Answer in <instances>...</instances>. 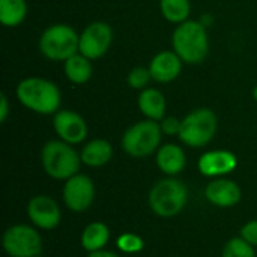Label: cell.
Instances as JSON below:
<instances>
[{
	"instance_id": "obj_26",
	"label": "cell",
	"mask_w": 257,
	"mask_h": 257,
	"mask_svg": "<svg viewBox=\"0 0 257 257\" xmlns=\"http://www.w3.org/2000/svg\"><path fill=\"white\" fill-rule=\"evenodd\" d=\"M181 123H182V120H179V119H176V117H173V116H166V117L161 120L160 126H161V131H163L164 134L175 136V134H179V131H181Z\"/></svg>"
},
{
	"instance_id": "obj_7",
	"label": "cell",
	"mask_w": 257,
	"mask_h": 257,
	"mask_svg": "<svg viewBox=\"0 0 257 257\" xmlns=\"http://www.w3.org/2000/svg\"><path fill=\"white\" fill-rule=\"evenodd\" d=\"M161 126L155 120H142L130 126L122 137L123 151L134 157L143 158L154 154L161 142Z\"/></svg>"
},
{
	"instance_id": "obj_27",
	"label": "cell",
	"mask_w": 257,
	"mask_h": 257,
	"mask_svg": "<svg viewBox=\"0 0 257 257\" xmlns=\"http://www.w3.org/2000/svg\"><path fill=\"white\" fill-rule=\"evenodd\" d=\"M241 238L245 239L250 245L257 247V220L248 221V223L241 229Z\"/></svg>"
},
{
	"instance_id": "obj_13",
	"label": "cell",
	"mask_w": 257,
	"mask_h": 257,
	"mask_svg": "<svg viewBox=\"0 0 257 257\" xmlns=\"http://www.w3.org/2000/svg\"><path fill=\"white\" fill-rule=\"evenodd\" d=\"M199 172L205 176H221L232 173L238 166V158L229 151H209L199 158Z\"/></svg>"
},
{
	"instance_id": "obj_14",
	"label": "cell",
	"mask_w": 257,
	"mask_h": 257,
	"mask_svg": "<svg viewBox=\"0 0 257 257\" xmlns=\"http://www.w3.org/2000/svg\"><path fill=\"white\" fill-rule=\"evenodd\" d=\"M205 196L215 206L230 208L241 202L242 193H241L239 185L235 181L220 178V179H215L211 184H208V187L205 190Z\"/></svg>"
},
{
	"instance_id": "obj_20",
	"label": "cell",
	"mask_w": 257,
	"mask_h": 257,
	"mask_svg": "<svg viewBox=\"0 0 257 257\" xmlns=\"http://www.w3.org/2000/svg\"><path fill=\"white\" fill-rule=\"evenodd\" d=\"M93 72L90 59L77 53L65 60V75L74 84H84L90 80Z\"/></svg>"
},
{
	"instance_id": "obj_3",
	"label": "cell",
	"mask_w": 257,
	"mask_h": 257,
	"mask_svg": "<svg viewBox=\"0 0 257 257\" xmlns=\"http://www.w3.org/2000/svg\"><path fill=\"white\" fill-rule=\"evenodd\" d=\"M41 161L45 173L57 181H66L78 173L81 157L63 140H50L44 145Z\"/></svg>"
},
{
	"instance_id": "obj_10",
	"label": "cell",
	"mask_w": 257,
	"mask_h": 257,
	"mask_svg": "<svg viewBox=\"0 0 257 257\" xmlns=\"http://www.w3.org/2000/svg\"><path fill=\"white\" fill-rule=\"evenodd\" d=\"M95 199L93 181L86 175H74L66 179L63 187V202L72 212H84Z\"/></svg>"
},
{
	"instance_id": "obj_11",
	"label": "cell",
	"mask_w": 257,
	"mask_h": 257,
	"mask_svg": "<svg viewBox=\"0 0 257 257\" xmlns=\"http://www.w3.org/2000/svg\"><path fill=\"white\" fill-rule=\"evenodd\" d=\"M29 220L42 230L56 229L60 224L62 214L57 203L50 196H35L27 205Z\"/></svg>"
},
{
	"instance_id": "obj_19",
	"label": "cell",
	"mask_w": 257,
	"mask_h": 257,
	"mask_svg": "<svg viewBox=\"0 0 257 257\" xmlns=\"http://www.w3.org/2000/svg\"><path fill=\"white\" fill-rule=\"evenodd\" d=\"M108 239H110V229L104 223L95 221L86 226V229L83 230L81 247L89 253H95V251L104 250Z\"/></svg>"
},
{
	"instance_id": "obj_22",
	"label": "cell",
	"mask_w": 257,
	"mask_h": 257,
	"mask_svg": "<svg viewBox=\"0 0 257 257\" xmlns=\"http://www.w3.org/2000/svg\"><path fill=\"white\" fill-rule=\"evenodd\" d=\"M163 17L170 23H184L190 15V0H160Z\"/></svg>"
},
{
	"instance_id": "obj_28",
	"label": "cell",
	"mask_w": 257,
	"mask_h": 257,
	"mask_svg": "<svg viewBox=\"0 0 257 257\" xmlns=\"http://www.w3.org/2000/svg\"><path fill=\"white\" fill-rule=\"evenodd\" d=\"M9 113V104H8V98L6 95H0V122H5Z\"/></svg>"
},
{
	"instance_id": "obj_24",
	"label": "cell",
	"mask_w": 257,
	"mask_h": 257,
	"mask_svg": "<svg viewBox=\"0 0 257 257\" xmlns=\"http://www.w3.org/2000/svg\"><path fill=\"white\" fill-rule=\"evenodd\" d=\"M152 80L151 77V72H149V68H142V66H137V68H133L126 77V83L131 89H146V86L149 84V81Z\"/></svg>"
},
{
	"instance_id": "obj_23",
	"label": "cell",
	"mask_w": 257,
	"mask_h": 257,
	"mask_svg": "<svg viewBox=\"0 0 257 257\" xmlns=\"http://www.w3.org/2000/svg\"><path fill=\"white\" fill-rule=\"evenodd\" d=\"M223 257H256V251L253 245H250L245 239L239 236L230 239L224 245Z\"/></svg>"
},
{
	"instance_id": "obj_25",
	"label": "cell",
	"mask_w": 257,
	"mask_h": 257,
	"mask_svg": "<svg viewBox=\"0 0 257 257\" xmlns=\"http://www.w3.org/2000/svg\"><path fill=\"white\" fill-rule=\"evenodd\" d=\"M117 247L120 251L131 254V253H139L143 250L145 242L140 236L134 235V233H123L119 239H117Z\"/></svg>"
},
{
	"instance_id": "obj_29",
	"label": "cell",
	"mask_w": 257,
	"mask_h": 257,
	"mask_svg": "<svg viewBox=\"0 0 257 257\" xmlns=\"http://www.w3.org/2000/svg\"><path fill=\"white\" fill-rule=\"evenodd\" d=\"M89 257H119L117 254L111 253V251H105V250H99V251H95V253H90Z\"/></svg>"
},
{
	"instance_id": "obj_12",
	"label": "cell",
	"mask_w": 257,
	"mask_h": 257,
	"mask_svg": "<svg viewBox=\"0 0 257 257\" xmlns=\"http://www.w3.org/2000/svg\"><path fill=\"white\" fill-rule=\"evenodd\" d=\"M53 126L59 139L69 145H78L87 137V123L75 111H57L53 119Z\"/></svg>"
},
{
	"instance_id": "obj_5",
	"label": "cell",
	"mask_w": 257,
	"mask_h": 257,
	"mask_svg": "<svg viewBox=\"0 0 257 257\" xmlns=\"http://www.w3.org/2000/svg\"><path fill=\"white\" fill-rule=\"evenodd\" d=\"M80 35L68 24H53L39 38V50L50 60H68L78 53Z\"/></svg>"
},
{
	"instance_id": "obj_21",
	"label": "cell",
	"mask_w": 257,
	"mask_h": 257,
	"mask_svg": "<svg viewBox=\"0 0 257 257\" xmlns=\"http://www.w3.org/2000/svg\"><path fill=\"white\" fill-rule=\"evenodd\" d=\"M26 14V0H0V23L5 27H15L21 24Z\"/></svg>"
},
{
	"instance_id": "obj_2",
	"label": "cell",
	"mask_w": 257,
	"mask_h": 257,
	"mask_svg": "<svg viewBox=\"0 0 257 257\" xmlns=\"http://www.w3.org/2000/svg\"><path fill=\"white\" fill-rule=\"evenodd\" d=\"M173 51L185 63H200L209 51L208 32L203 23L187 20L181 23L172 36Z\"/></svg>"
},
{
	"instance_id": "obj_9",
	"label": "cell",
	"mask_w": 257,
	"mask_h": 257,
	"mask_svg": "<svg viewBox=\"0 0 257 257\" xmlns=\"http://www.w3.org/2000/svg\"><path fill=\"white\" fill-rule=\"evenodd\" d=\"M111 41L113 30L110 24L105 21H93L80 35L78 53L90 60H96L108 51Z\"/></svg>"
},
{
	"instance_id": "obj_6",
	"label": "cell",
	"mask_w": 257,
	"mask_h": 257,
	"mask_svg": "<svg viewBox=\"0 0 257 257\" xmlns=\"http://www.w3.org/2000/svg\"><path fill=\"white\" fill-rule=\"evenodd\" d=\"M218 119L209 108H197L182 119L179 139L191 148H202L208 145L217 134Z\"/></svg>"
},
{
	"instance_id": "obj_15",
	"label": "cell",
	"mask_w": 257,
	"mask_h": 257,
	"mask_svg": "<svg viewBox=\"0 0 257 257\" xmlns=\"http://www.w3.org/2000/svg\"><path fill=\"white\" fill-rule=\"evenodd\" d=\"M182 69V59L175 51H161L149 63V72L154 81L170 83L178 78Z\"/></svg>"
},
{
	"instance_id": "obj_16",
	"label": "cell",
	"mask_w": 257,
	"mask_h": 257,
	"mask_svg": "<svg viewBox=\"0 0 257 257\" xmlns=\"http://www.w3.org/2000/svg\"><path fill=\"white\" fill-rule=\"evenodd\" d=\"M137 104H139L142 114L146 119L158 122L166 117V107H167L166 98L158 89H154V87L143 89L139 95Z\"/></svg>"
},
{
	"instance_id": "obj_30",
	"label": "cell",
	"mask_w": 257,
	"mask_h": 257,
	"mask_svg": "<svg viewBox=\"0 0 257 257\" xmlns=\"http://www.w3.org/2000/svg\"><path fill=\"white\" fill-rule=\"evenodd\" d=\"M253 98H254V99L257 101V86L254 87V89H253Z\"/></svg>"
},
{
	"instance_id": "obj_31",
	"label": "cell",
	"mask_w": 257,
	"mask_h": 257,
	"mask_svg": "<svg viewBox=\"0 0 257 257\" xmlns=\"http://www.w3.org/2000/svg\"><path fill=\"white\" fill-rule=\"evenodd\" d=\"M36 257H41V256H36Z\"/></svg>"
},
{
	"instance_id": "obj_8",
	"label": "cell",
	"mask_w": 257,
	"mask_h": 257,
	"mask_svg": "<svg viewBox=\"0 0 257 257\" xmlns=\"http://www.w3.org/2000/svg\"><path fill=\"white\" fill-rule=\"evenodd\" d=\"M2 245L8 256L36 257L42 250V239L33 227L15 224L3 233Z\"/></svg>"
},
{
	"instance_id": "obj_17",
	"label": "cell",
	"mask_w": 257,
	"mask_h": 257,
	"mask_svg": "<svg viewBox=\"0 0 257 257\" xmlns=\"http://www.w3.org/2000/svg\"><path fill=\"white\" fill-rule=\"evenodd\" d=\"M187 163L185 154L181 146L175 143H167L161 146L157 152V166L166 175H178L184 170Z\"/></svg>"
},
{
	"instance_id": "obj_4",
	"label": "cell",
	"mask_w": 257,
	"mask_h": 257,
	"mask_svg": "<svg viewBox=\"0 0 257 257\" xmlns=\"http://www.w3.org/2000/svg\"><path fill=\"white\" fill-rule=\"evenodd\" d=\"M188 191L184 182L166 178L158 181L149 193V206L154 214L163 218L178 215L187 205Z\"/></svg>"
},
{
	"instance_id": "obj_18",
	"label": "cell",
	"mask_w": 257,
	"mask_h": 257,
	"mask_svg": "<svg viewBox=\"0 0 257 257\" xmlns=\"http://www.w3.org/2000/svg\"><path fill=\"white\" fill-rule=\"evenodd\" d=\"M81 163L89 167H101L105 166L113 157V146L110 142L104 139H95L84 145L81 149Z\"/></svg>"
},
{
	"instance_id": "obj_1",
	"label": "cell",
	"mask_w": 257,
	"mask_h": 257,
	"mask_svg": "<svg viewBox=\"0 0 257 257\" xmlns=\"http://www.w3.org/2000/svg\"><path fill=\"white\" fill-rule=\"evenodd\" d=\"M17 98L21 105L38 114H53L59 111L62 95L59 87L45 78L29 77L18 83Z\"/></svg>"
}]
</instances>
